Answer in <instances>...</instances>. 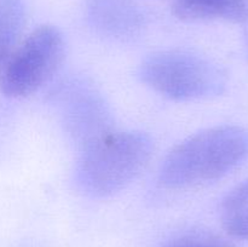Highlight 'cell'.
<instances>
[{
  "instance_id": "5b68a950",
  "label": "cell",
  "mask_w": 248,
  "mask_h": 247,
  "mask_svg": "<svg viewBox=\"0 0 248 247\" xmlns=\"http://www.w3.org/2000/svg\"><path fill=\"white\" fill-rule=\"evenodd\" d=\"M61 107L65 131L80 150L113 131L108 106L91 85H70L63 92Z\"/></svg>"
},
{
  "instance_id": "6da1fadb",
  "label": "cell",
  "mask_w": 248,
  "mask_h": 247,
  "mask_svg": "<svg viewBox=\"0 0 248 247\" xmlns=\"http://www.w3.org/2000/svg\"><path fill=\"white\" fill-rule=\"evenodd\" d=\"M248 157V128L220 125L206 128L174 145L159 169V182L171 190L218 181Z\"/></svg>"
},
{
  "instance_id": "3957f363",
  "label": "cell",
  "mask_w": 248,
  "mask_h": 247,
  "mask_svg": "<svg viewBox=\"0 0 248 247\" xmlns=\"http://www.w3.org/2000/svg\"><path fill=\"white\" fill-rule=\"evenodd\" d=\"M138 77L156 93L178 102L211 98L227 86L219 65L199 53L177 48L147 56L138 67Z\"/></svg>"
},
{
  "instance_id": "8992f818",
  "label": "cell",
  "mask_w": 248,
  "mask_h": 247,
  "mask_svg": "<svg viewBox=\"0 0 248 247\" xmlns=\"http://www.w3.org/2000/svg\"><path fill=\"white\" fill-rule=\"evenodd\" d=\"M91 18L98 33L114 40L132 39L142 28L137 11L125 0H99Z\"/></svg>"
},
{
  "instance_id": "277c9868",
  "label": "cell",
  "mask_w": 248,
  "mask_h": 247,
  "mask_svg": "<svg viewBox=\"0 0 248 247\" xmlns=\"http://www.w3.org/2000/svg\"><path fill=\"white\" fill-rule=\"evenodd\" d=\"M65 57L63 34L55 26L34 29L0 63V92L9 98H24L47 84Z\"/></svg>"
},
{
  "instance_id": "8fae6325",
  "label": "cell",
  "mask_w": 248,
  "mask_h": 247,
  "mask_svg": "<svg viewBox=\"0 0 248 247\" xmlns=\"http://www.w3.org/2000/svg\"><path fill=\"white\" fill-rule=\"evenodd\" d=\"M247 47H248V38H247Z\"/></svg>"
},
{
  "instance_id": "7a4b0ae2",
  "label": "cell",
  "mask_w": 248,
  "mask_h": 247,
  "mask_svg": "<svg viewBox=\"0 0 248 247\" xmlns=\"http://www.w3.org/2000/svg\"><path fill=\"white\" fill-rule=\"evenodd\" d=\"M154 154V140L143 131H110L80 150L73 183L84 196L104 199L127 188Z\"/></svg>"
},
{
  "instance_id": "ba28073f",
  "label": "cell",
  "mask_w": 248,
  "mask_h": 247,
  "mask_svg": "<svg viewBox=\"0 0 248 247\" xmlns=\"http://www.w3.org/2000/svg\"><path fill=\"white\" fill-rule=\"evenodd\" d=\"M220 222L228 235L248 240V178L224 198L220 206Z\"/></svg>"
},
{
  "instance_id": "9c48e42d",
  "label": "cell",
  "mask_w": 248,
  "mask_h": 247,
  "mask_svg": "<svg viewBox=\"0 0 248 247\" xmlns=\"http://www.w3.org/2000/svg\"><path fill=\"white\" fill-rule=\"evenodd\" d=\"M23 24V0H0V63L17 45Z\"/></svg>"
},
{
  "instance_id": "30bf717a",
  "label": "cell",
  "mask_w": 248,
  "mask_h": 247,
  "mask_svg": "<svg viewBox=\"0 0 248 247\" xmlns=\"http://www.w3.org/2000/svg\"><path fill=\"white\" fill-rule=\"evenodd\" d=\"M162 247H230L229 245L207 235L189 234L176 237Z\"/></svg>"
},
{
  "instance_id": "52a82bcc",
  "label": "cell",
  "mask_w": 248,
  "mask_h": 247,
  "mask_svg": "<svg viewBox=\"0 0 248 247\" xmlns=\"http://www.w3.org/2000/svg\"><path fill=\"white\" fill-rule=\"evenodd\" d=\"M172 12L181 21H225L244 23L248 19V0H173Z\"/></svg>"
}]
</instances>
